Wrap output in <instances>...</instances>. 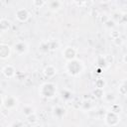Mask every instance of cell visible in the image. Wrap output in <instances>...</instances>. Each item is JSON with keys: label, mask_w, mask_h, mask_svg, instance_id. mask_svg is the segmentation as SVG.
Here are the masks:
<instances>
[{"label": "cell", "mask_w": 127, "mask_h": 127, "mask_svg": "<svg viewBox=\"0 0 127 127\" xmlns=\"http://www.w3.org/2000/svg\"><path fill=\"white\" fill-rule=\"evenodd\" d=\"M104 85H105V81H104V79H102V78H99V79H97V80L95 81V86H96L97 88H102V89H103Z\"/></svg>", "instance_id": "cell-19"}, {"label": "cell", "mask_w": 127, "mask_h": 127, "mask_svg": "<svg viewBox=\"0 0 127 127\" xmlns=\"http://www.w3.org/2000/svg\"><path fill=\"white\" fill-rule=\"evenodd\" d=\"M66 71L71 74V75H78L82 69H83V65L81 64V62L77 61V60H73L70 62H67L66 65H65Z\"/></svg>", "instance_id": "cell-2"}, {"label": "cell", "mask_w": 127, "mask_h": 127, "mask_svg": "<svg viewBox=\"0 0 127 127\" xmlns=\"http://www.w3.org/2000/svg\"><path fill=\"white\" fill-rule=\"evenodd\" d=\"M120 23L127 24V13L122 14V16H121V20H120Z\"/></svg>", "instance_id": "cell-26"}, {"label": "cell", "mask_w": 127, "mask_h": 127, "mask_svg": "<svg viewBox=\"0 0 127 127\" xmlns=\"http://www.w3.org/2000/svg\"><path fill=\"white\" fill-rule=\"evenodd\" d=\"M40 94L43 96V97H46V98H53L55 95H56V92H57V86L52 83V82H47V83H44L43 85H41L40 87Z\"/></svg>", "instance_id": "cell-1"}, {"label": "cell", "mask_w": 127, "mask_h": 127, "mask_svg": "<svg viewBox=\"0 0 127 127\" xmlns=\"http://www.w3.org/2000/svg\"><path fill=\"white\" fill-rule=\"evenodd\" d=\"M120 121V117L117 113L115 112H112V111H109L107 112L106 116H105V122L106 124L110 125V126H115L119 123Z\"/></svg>", "instance_id": "cell-4"}, {"label": "cell", "mask_w": 127, "mask_h": 127, "mask_svg": "<svg viewBox=\"0 0 127 127\" xmlns=\"http://www.w3.org/2000/svg\"><path fill=\"white\" fill-rule=\"evenodd\" d=\"M1 104L6 108V109H13L16 107L17 105V99L16 97L12 96V95H9L7 96L5 99L3 97V95H1Z\"/></svg>", "instance_id": "cell-3"}, {"label": "cell", "mask_w": 127, "mask_h": 127, "mask_svg": "<svg viewBox=\"0 0 127 127\" xmlns=\"http://www.w3.org/2000/svg\"><path fill=\"white\" fill-rule=\"evenodd\" d=\"M63 57L67 61H73L76 58V50L73 47H66L64 48V50L63 51Z\"/></svg>", "instance_id": "cell-5"}, {"label": "cell", "mask_w": 127, "mask_h": 127, "mask_svg": "<svg viewBox=\"0 0 127 127\" xmlns=\"http://www.w3.org/2000/svg\"><path fill=\"white\" fill-rule=\"evenodd\" d=\"M93 94H94V96L96 97V98H101V97H104V91H103V89L102 88H97V87H95V89L93 90Z\"/></svg>", "instance_id": "cell-15"}, {"label": "cell", "mask_w": 127, "mask_h": 127, "mask_svg": "<svg viewBox=\"0 0 127 127\" xmlns=\"http://www.w3.org/2000/svg\"><path fill=\"white\" fill-rule=\"evenodd\" d=\"M113 43H114V45H116V46H121L122 43H123V41H122V39H121L120 37H118V38L113 39Z\"/></svg>", "instance_id": "cell-24"}, {"label": "cell", "mask_w": 127, "mask_h": 127, "mask_svg": "<svg viewBox=\"0 0 127 127\" xmlns=\"http://www.w3.org/2000/svg\"><path fill=\"white\" fill-rule=\"evenodd\" d=\"M104 24H105V26H106L107 28H113V27H115V22H114L112 19H110V18H108V19L104 22Z\"/></svg>", "instance_id": "cell-21"}, {"label": "cell", "mask_w": 127, "mask_h": 127, "mask_svg": "<svg viewBox=\"0 0 127 127\" xmlns=\"http://www.w3.org/2000/svg\"><path fill=\"white\" fill-rule=\"evenodd\" d=\"M62 4H63V3H62L61 1H51V2L48 3L49 8H50L51 10H53V11H56V10L60 9L61 6H62Z\"/></svg>", "instance_id": "cell-14"}, {"label": "cell", "mask_w": 127, "mask_h": 127, "mask_svg": "<svg viewBox=\"0 0 127 127\" xmlns=\"http://www.w3.org/2000/svg\"><path fill=\"white\" fill-rule=\"evenodd\" d=\"M15 17L19 22H27L30 18V13L25 8H20L16 11Z\"/></svg>", "instance_id": "cell-6"}, {"label": "cell", "mask_w": 127, "mask_h": 127, "mask_svg": "<svg viewBox=\"0 0 127 127\" xmlns=\"http://www.w3.org/2000/svg\"><path fill=\"white\" fill-rule=\"evenodd\" d=\"M121 106L120 105H118V104H113L112 106H111V108H110V111H112V112H115V113H119L120 111H121Z\"/></svg>", "instance_id": "cell-22"}, {"label": "cell", "mask_w": 127, "mask_h": 127, "mask_svg": "<svg viewBox=\"0 0 127 127\" xmlns=\"http://www.w3.org/2000/svg\"><path fill=\"white\" fill-rule=\"evenodd\" d=\"M123 61H124V63L127 64V55H125V56L123 57Z\"/></svg>", "instance_id": "cell-27"}, {"label": "cell", "mask_w": 127, "mask_h": 127, "mask_svg": "<svg viewBox=\"0 0 127 127\" xmlns=\"http://www.w3.org/2000/svg\"><path fill=\"white\" fill-rule=\"evenodd\" d=\"M104 98H105L108 102H111V103L116 100V96H115L114 93H112V92H107V93H105V94H104Z\"/></svg>", "instance_id": "cell-16"}, {"label": "cell", "mask_w": 127, "mask_h": 127, "mask_svg": "<svg viewBox=\"0 0 127 127\" xmlns=\"http://www.w3.org/2000/svg\"><path fill=\"white\" fill-rule=\"evenodd\" d=\"M44 73L46 76L48 77H54L56 74H57V68L52 65V64H49L47 65L45 68H44Z\"/></svg>", "instance_id": "cell-10"}, {"label": "cell", "mask_w": 127, "mask_h": 127, "mask_svg": "<svg viewBox=\"0 0 127 127\" xmlns=\"http://www.w3.org/2000/svg\"><path fill=\"white\" fill-rule=\"evenodd\" d=\"M47 44H48L49 50H56V49L59 47V43L56 42V41H51V42H49V43H47Z\"/></svg>", "instance_id": "cell-18"}, {"label": "cell", "mask_w": 127, "mask_h": 127, "mask_svg": "<svg viewBox=\"0 0 127 127\" xmlns=\"http://www.w3.org/2000/svg\"><path fill=\"white\" fill-rule=\"evenodd\" d=\"M10 28H11V23H10V21H8V20L5 19V18H2V19L0 20V31H1L2 33H5V32H7V31H9Z\"/></svg>", "instance_id": "cell-11"}, {"label": "cell", "mask_w": 127, "mask_h": 127, "mask_svg": "<svg viewBox=\"0 0 127 127\" xmlns=\"http://www.w3.org/2000/svg\"><path fill=\"white\" fill-rule=\"evenodd\" d=\"M11 127H23V123L21 121H19V120H16V121H14L12 123Z\"/></svg>", "instance_id": "cell-25"}, {"label": "cell", "mask_w": 127, "mask_h": 127, "mask_svg": "<svg viewBox=\"0 0 127 127\" xmlns=\"http://www.w3.org/2000/svg\"><path fill=\"white\" fill-rule=\"evenodd\" d=\"M126 96H127V95H126Z\"/></svg>", "instance_id": "cell-28"}, {"label": "cell", "mask_w": 127, "mask_h": 127, "mask_svg": "<svg viewBox=\"0 0 127 127\" xmlns=\"http://www.w3.org/2000/svg\"><path fill=\"white\" fill-rule=\"evenodd\" d=\"M22 112H23V114H24L26 117H28V116H30V115L36 113V112H35V109H34L31 105H25V106L23 107V109H22Z\"/></svg>", "instance_id": "cell-13"}, {"label": "cell", "mask_w": 127, "mask_h": 127, "mask_svg": "<svg viewBox=\"0 0 127 127\" xmlns=\"http://www.w3.org/2000/svg\"><path fill=\"white\" fill-rule=\"evenodd\" d=\"M2 73L7 77V78H12L15 76L16 74V69L13 65L11 64H7L2 68Z\"/></svg>", "instance_id": "cell-9"}, {"label": "cell", "mask_w": 127, "mask_h": 127, "mask_svg": "<svg viewBox=\"0 0 127 127\" xmlns=\"http://www.w3.org/2000/svg\"><path fill=\"white\" fill-rule=\"evenodd\" d=\"M118 91H119V93L122 94V95H127V85H126L125 83H123V84L119 87Z\"/></svg>", "instance_id": "cell-20"}, {"label": "cell", "mask_w": 127, "mask_h": 127, "mask_svg": "<svg viewBox=\"0 0 127 127\" xmlns=\"http://www.w3.org/2000/svg\"><path fill=\"white\" fill-rule=\"evenodd\" d=\"M28 49H29V46L26 42L24 41H20V42H17L15 45H14V51L17 55H24L28 52Z\"/></svg>", "instance_id": "cell-7"}, {"label": "cell", "mask_w": 127, "mask_h": 127, "mask_svg": "<svg viewBox=\"0 0 127 127\" xmlns=\"http://www.w3.org/2000/svg\"><path fill=\"white\" fill-rule=\"evenodd\" d=\"M11 55V48L10 46L6 44H1L0 45V59L1 60H6L10 57Z\"/></svg>", "instance_id": "cell-8"}, {"label": "cell", "mask_w": 127, "mask_h": 127, "mask_svg": "<svg viewBox=\"0 0 127 127\" xmlns=\"http://www.w3.org/2000/svg\"><path fill=\"white\" fill-rule=\"evenodd\" d=\"M47 4V2L46 1H43V0H35V1H33V5L35 6V7H42V6H44V5H46Z\"/></svg>", "instance_id": "cell-23"}, {"label": "cell", "mask_w": 127, "mask_h": 127, "mask_svg": "<svg viewBox=\"0 0 127 127\" xmlns=\"http://www.w3.org/2000/svg\"><path fill=\"white\" fill-rule=\"evenodd\" d=\"M27 121H28V123H30V124H35V123H37V122H38V116H37V114L34 113V114L28 116V117H27Z\"/></svg>", "instance_id": "cell-17"}, {"label": "cell", "mask_w": 127, "mask_h": 127, "mask_svg": "<svg viewBox=\"0 0 127 127\" xmlns=\"http://www.w3.org/2000/svg\"><path fill=\"white\" fill-rule=\"evenodd\" d=\"M53 114H54V116L56 118L61 119V118H63L65 115V109L61 107V106H57V107H55L53 109Z\"/></svg>", "instance_id": "cell-12"}]
</instances>
